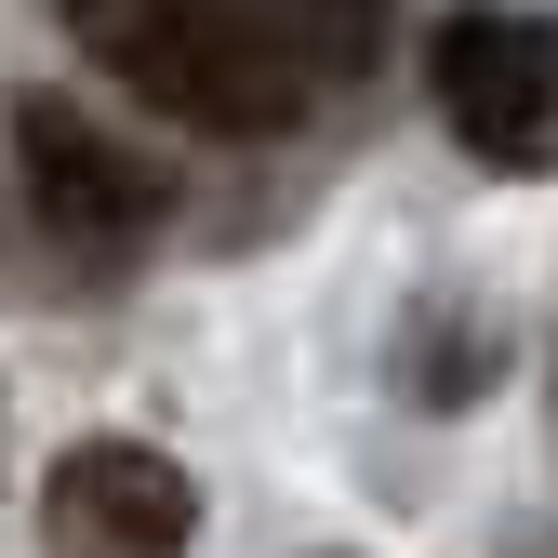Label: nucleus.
Returning <instances> with one entry per match:
<instances>
[{
	"instance_id": "nucleus-3",
	"label": "nucleus",
	"mask_w": 558,
	"mask_h": 558,
	"mask_svg": "<svg viewBox=\"0 0 558 558\" xmlns=\"http://www.w3.org/2000/svg\"><path fill=\"white\" fill-rule=\"evenodd\" d=\"M426 94L465 160L558 173V14H452L426 40Z\"/></svg>"
},
{
	"instance_id": "nucleus-4",
	"label": "nucleus",
	"mask_w": 558,
	"mask_h": 558,
	"mask_svg": "<svg viewBox=\"0 0 558 558\" xmlns=\"http://www.w3.org/2000/svg\"><path fill=\"white\" fill-rule=\"evenodd\" d=\"M199 532V478L147 439H81L40 478V545L53 558H186Z\"/></svg>"
},
{
	"instance_id": "nucleus-2",
	"label": "nucleus",
	"mask_w": 558,
	"mask_h": 558,
	"mask_svg": "<svg viewBox=\"0 0 558 558\" xmlns=\"http://www.w3.org/2000/svg\"><path fill=\"white\" fill-rule=\"evenodd\" d=\"M14 173H27V214L53 253H133L173 214V173L66 94H14Z\"/></svg>"
},
{
	"instance_id": "nucleus-1",
	"label": "nucleus",
	"mask_w": 558,
	"mask_h": 558,
	"mask_svg": "<svg viewBox=\"0 0 558 558\" xmlns=\"http://www.w3.org/2000/svg\"><path fill=\"white\" fill-rule=\"evenodd\" d=\"M53 14H66V40H81L120 94H147L186 133H227V147L293 133L319 107L306 66L266 27V0H53Z\"/></svg>"
},
{
	"instance_id": "nucleus-5",
	"label": "nucleus",
	"mask_w": 558,
	"mask_h": 558,
	"mask_svg": "<svg viewBox=\"0 0 558 558\" xmlns=\"http://www.w3.org/2000/svg\"><path fill=\"white\" fill-rule=\"evenodd\" d=\"M266 27L306 66V94H332V81H360V66L386 53V0H266Z\"/></svg>"
}]
</instances>
